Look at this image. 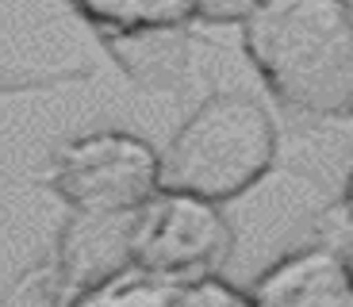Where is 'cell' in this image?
Listing matches in <instances>:
<instances>
[{
  "label": "cell",
  "mask_w": 353,
  "mask_h": 307,
  "mask_svg": "<svg viewBox=\"0 0 353 307\" xmlns=\"http://www.w3.org/2000/svg\"><path fill=\"white\" fill-rule=\"evenodd\" d=\"M242 50L288 112L353 119V19L345 0H269L242 23Z\"/></svg>",
  "instance_id": "1"
},
{
  "label": "cell",
  "mask_w": 353,
  "mask_h": 307,
  "mask_svg": "<svg viewBox=\"0 0 353 307\" xmlns=\"http://www.w3.org/2000/svg\"><path fill=\"white\" fill-rule=\"evenodd\" d=\"M276 154V119L261 100L212 92L161 150V188L230 204L273 173Z\"/></svg>",
  "instance_id": "2"
},
{
  "label": "cell",
  "mask_w": 353,
  "mask_h": 307,
  "mask_svg": "<svg viewBox=\"0 0 353 307\" xmlns=\"http://www.w3.org/2000/svg\"><path fill=\"white\" fill-rule=\"evenodd\" d=\"M43 184L70 211H142L161 192V150L131 131H92L54 150Z\"/></svg>",
  "instance_id": "3"
},
{
  "label": "cell",
  "mask_w": 353,
  "mask_h": 307,
  "mask_svg": "<svg viewBox=\"0 0 353 307\" xmlns=\"http://www.w3.org/2000/svg\"><path fill=\"white\" fill-rule=\"evenodd\" d=\"M234 254V227L223 204L161 188L134 219L131 265L173 284L215 277Z\"/></svg>",
  "instance_id": "4"
},
{
  "label": "cell",
  "mask_w": 353,
  "mask_h": 307,
  "mask_svg": "<svg viewBox=\"0 0 353 307\" xmlns=\"http://www.w3.org/2000/svg\"><path fill=\"white\" fill-rule=\"evenodd\" d=\"M257 307H353V261L330 242L273 261L250 288Z\"/></svg>",
  "instance_id": "5"
},
{
  "label": "cell",
  "mask_w": 353,
  "mask_h": 307,
  "mask_svg": "<svg viewBox=\"0 0 353 307\" xmlns=\"http://www.w3.org/2000/svg\"><path fill=\"white\" fill-rule=\"evenodd\" d=\"M139 211L127 215H97V211H70L54 242V257L62 265L73 299L81 292L104 284L108 277L131 269V235Z\"/></svg>",
  "instance_id": "6"
},
{
  "label": "cell",
  "mask_w": 353,
  "mask_h": 307,
  "mask_svg": "<svg viewBox=\"0 0 353 307\" xmlns=\"http://www.w3.org/2000/svg\"><path fill=\"white\" fill-rule=\"evenodd\" d=\"M100 39L104 50L146 35L188 31L196 23V0H65Z\"/></svg>",
  "instance_id": "7"
},
{
  "label": "cell",
  "mask_w": 353,
  "mask_h": 307,
  "mask_svg": "<svg viewBox=\"0 0 353 307\" xmlns=\"http://www.w3.org/2000/svg\"><path fill=\"white\" fill-rule=\"evenodd\" d=\"M176 284L165 277H154L146 269H123L108 277L104 284L81 292L70 307H165L173 299Z\"/></svg>",
  "instance_id": "8"
},
{
  "label": "cell",
  "mask_w": 353,
  "mask_h": 307,
  "mask_svg": "<svg viewBox=\"0 0 353 307\" xmlns=\"http://www.w3.org/2000/svg\"><path fill=\"white\" fill-rule=\"evenodd\" d=\"M70 304H73V288L54 254L27 265L0 296V307H70Z\"/></svg>",
  "instance_id": "9"
},
{
  "label": "cell",
  "mask_w": 353,
  "mask_h": 307,
  "mask_svg": "<svg viewBox=\"0 0 353 307\" xmlns=\"http://www.w3.org/2000/svg\"><path fill=\"white\" fill-rule=\"evenodd\" d=\"M92 77V66L73 70H4L0 66V97H27V92H58L65 85H81Z\"/></svg>",
  "instance_id": "10"
},
{
  "label": "cell",
  "mask_w": 353,
  "mask_h": 307,
  "mask_svg": "<svg viewBox=\"0 0 353 307\" xmlns=\"http://www.w3.org/2000/svg\"><path fill=\"white\" fill-rule=\"evenodd\" d=\"M165 307H257L250 292H239L234 284H227L215 273V277H200V281H185L176 284L173 299Z\"/></svg>",
  "instance_id": "11"
},
{
  "label": "cell",
  "mask_w": 353,
  "mask_h": 307,
  "mask_svg": "<svg viewBox=\"0 0 353 307\" xmlns=\"http://www.w3.org/2000/svg\"><path fill=\"white\" fill-rule=\"evenodd\" d=\"M269 0H196V23L208 27H242Z\"/></svg>",
  "instance_id": "12"
},
{
  "label": "cell",
  "mask_w": 353,
  "mask_h": 307,
  "mask_svg": "<svg viewBox=\"0 0 353 307\" xmlns=\"http://www.w3.org/2000/svg\"><path fill=\"white\" fill-rule=\"evenodd\" d=\"M342 211L353 219V169H350V177H345V192H342Z\"/></svg>",
  "instance_id": "13"
},
{
  "label": "cell",
  "mask_w": 353,
  "mask_h": 307,
  "mask_svg": "<svg viewBox=\"0 0 353 307\" xmlns=\"http://www.w3.org/2000/svg\"><path fill=\"white\" fill-rule=\"evenodd\" d=\"M345 12H350V19H353V0H345Z\"/></svg>",
  "instance_id": "14"
},
{
  "label": "cell",
  "mask_w": 353,
  "mask_h": 307,
  "mask_svg": "<svg viewBox=\"0 0 353 307\" xmlns=\"http://www.w3.org/2000/svg\"><path fill=\"white\" fill-rule=\"evenodd\" d=\"M0 181H12V177H8V173H0Z\"/></svg>",
  "instance_id": "15"
},
{
  "label": "cell",
  "mask_w": 353,
  "mask_h": 307,
  "mask_svg": "<svg viewBox=\"0 0 353 307\" xmlns=\"http://www.w3.org/2000/svg\"><path fill=\"white\" fill-rule=\"evenodd\" d=\"M350 261H353V250H350Z\"/></svg>",
  "instance_id": "16"
}]
</instances>
